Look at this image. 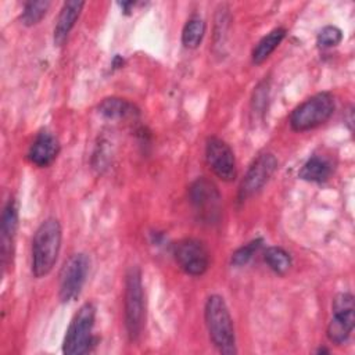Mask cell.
I'll return each mask as SVG.
<instances>
[{
	"label": "cell",
	"mask_w": 355,
	"mask_h": 355,
	"mask_svg": "<svg viewBox=\"0 0 355 355\" xmlns=\"http://www.w3.org/2000/svg\"><path fill=\"white\" fill-rule=\"evenodd\" d=\"M83 6H85L83 1H76V0L64 3L54 26V43L57 46H61L67 40L69 32L72 31L76 19L80 15Z\"/></svg>",
	"instance_id": "cell-14"
},
{
	"label": "cell",
	"mask_w": 355,
	"mask_h": 355,
	"mask_svg": "<svg viewBox=\"0 0 355 355\" xmlns=\"http://www.w3.org/2000/svg\"><path fill=\"white\" fill-rule=\"evenodd\" d=\"M89 272V258L85 254L71 255L60 272V300L73 301L79 297Z\"/></svg>",
	"instance_id": "cell-7"
},
{
	"label": "cell",
	"mask_w": 355,
	"mask_h": 355,
	"mask_svg": "<svg viewBox=\"0 0 355 355\" xmlns=\"http://www.w3.org/2000/svg\"><path fill=\"white\" fill-rule=\"evenodd\" d=\"M262 243H263L262 239H255V240L247 243L245 245L240 247L239 250H236L232 255V263L236 266L245 265L252 258V255L261 248Z\"/></svg>",
	"instance_id": "cell-21"
},
{
	"label": "cell",
	"mask_w": 355,
	"mask_h": 355,
	"mask_svg": "<svg viewBox=\"0 0 355 355\" xmlns=\"http://www.w3.org/2000/svg\"><path fill=\"white\" fill-rule=\"evenodd\" d=\"M61 225L55 218L44 219L32 241V273L36 277L49 275L57 262L61 248Z\"/></svg>",
	"instance_id": "cell-1"
},
{
	"label": "cell",
	"mask_w": 355,
	"mask_h": 355,
	"mask_svg": "<svg viewBox=\"0 0 355 355\" xmlns=\"http://www.w3.org/2000/svg\"><path fill=\"white\" fill-rule=\"evenodd\" d=\"M190 200L201 214L211 215L218 209L220 194L212 182L200 178L190 186Z\"/></svg>",
	"instance_id": "cell-12"
},
{
	"label": "cell",
	"mask_w": 355,
	"mask_h": 355,
	"mask_svg": "<svg viewBox=\"0 0 355 355\" xmlns=\"http://www.w3.org/2000/svg\"><path fill=\"white\" fill-rule=\"evenodd\" d=\"M96 319V308L92 302L83 304L72 318L67 330L62 351L67 355H80L89 351L93 344V326Z\"/></svg>",
	"instance_id": "cell-5"
},
{
	"label": "cell",
	"mask_w": 355,
	"mask_h": 355,
	"mask_svg": "<svg viewBox=\"0 0 355 355\" xmlns=\"http://www.w3.org/2000/svg\"><path fill=\"white\" fill-rule=\"evenodd\" d=\"M125 327L132 341L137 340L144 326V291L141 272L137 266L129 268L125 276Z\"/></svg>",
	"instance_id": "cell-3"
},
{
	"label": "cell",
	"mask_w": 355,
	"mask_h": 355,
	"mask_svg": "<svg viewBox=\"0 0 355 355\" xmlns=\"http://www.w3.org/2000/svg\"><path fill=\"white\" fill-rule=\"evenodd\" d=\"M343 39V32L334 25H327L322 28V31L318 33V44L323 49L337 46Z\"/></svg>",
	"instance_id": "cell-22"
},
{
	"label": "cell",
	"mask_w": 355,
	"mask_h": 355,
	"mask_svg": "<svg viewBox=\"0 0 355 355\" xmlns=\"http://www.w3.org/2000/svg\"><path fill=\"white\" fill-rule=\"evenodd\" d=\"M265 262L275 273L284 275L291 266V257L282 247H269L265 251Z\"/></svg>",
	"instance_id": "cell-19"
},
{
	"label": "cell",
	"mask_w": 355,
	"mask_h": 355,
	"mask_svg": "<svg viewBox=\"0 0 355 355\" xmlns=\"http://www.w3.org/2000/svg\"><path fill=\"white\" fill-rule=\"evenodd\" d=\"M333 318L327 324V337L334 344H343L351 336L355 326L354 297L349 293H340L333 300Z\"/></svg>",
	"instance_id": "cell-6"
},
{
	"label": "cell",
	"mask_w": 355,
	"mask_h": 355,
	"mask_svg": "<svg viewBox=\"0 0 355 355\" xmlns=\"http://www.w3.org/2000/svg\"><path fill=\"white\" fill-rule=\"evenodd\" d=\"M334 111L330 93L322 92L301 103L290 115V125L295 132H305L324 123Z\"/></svg>",
	"instance_id": "cell-4"
},
{
	"label": "cell",
	"mask_w": 355,
	"mask_h": 355,
	"mask_svg": "<svg viewBox=\"0 0 355 355\" xmlns=\"http://www.w3.org/2000/svg\"><path fill=\"white\" fill-rule=\"evenodd\" d=\"M277 168V159L270 153L259 154L250 165L239 189V198L245 200L259 191Z\"/></svg>",
	"instance_id": "cell-10"
},
{
	"label": "cell",
	"mask_w": 355,
	"mask_h": 355,
	"mask_svg": "<svg viewBox=\"0 0 355 355\" xmlns=\"http://www.w3.org/2000/svg\"><path fill=\"white\" fill-rule=\"evenodd\" d=\"M205 32V24L200 17H191L183 26L182 43L187 49H196L201 43Z\"/></svg>",
	"instance_id": "cell-18"
},
{
	"label": "cell",
	"mask_w": 355,
	"mask_h": 355,
	"mask_svg": "<svg viewBox=\"0 0 355 355\" xmlns=\"http://www.w3.org/2000/svg\"><path fill=\"white\" fill-rule=\"evenodd\" d=\"M284 36H286L284 28H276V29L270 31L266 36H263L252 50V62L254 64L263 62L276 50V47L282 43Z\"/></svg>",
	"instance_id": "cell-15"
},
{
	"label": "cell",
	"mask_w": 355,
	"mask_h": 355,
	"mask_svg": "<svg viewBox=\"0 0 355 355\" xmlns=\"http://www.w3.org/2000/svg\"><path fill=\"white\" fill-rule=\"evenodd\" d=\"M173 255L180 269L191 276L204 275L209 266L208 250L196 239H183L178 241L173 247Z\"/></svg>",
	"instance_id": "cell-8"
},
{
	"label": "cell",
	"mask_w": 355,
	"mask_h": 355,
	"mask_svg": "<svg viewBox=\"0 0 355 355\" xmlns=\"http://www.w3.org/2000/svg\"><path fill=\"white\" fill-rule=\"evenodd\" d=\"M49 7H50V1H29L24 7V11L21 14V21L26 26H32L46 15Z\"/></svg>",
	"instance_id": "cell-20"
},
{
	"label": "cell",
	"mask_w": 355,
	"mask_h": 355,
	"mask_svg": "<svg viewBox=\"0 0 355 355\" xmlns=\"http://www.w3.org/2000/svg\"><path fill=\"white\" fill-rule=\"evenodd\" d=\"M98 110L104 116L111 118V119L126 118V116H132L133 114H137V110L135 108L133 104H130L129 101H126L123 98H116V97L105 98L100 104Z\"/></svg>",
	"instance_id": "cell-17"
},
{
	"label": "cell",
	"mask_w": 355,
	"mask_h": 355,
	"mask_svg": "<svg viewBox=\"0 0 355 355\" xmlns=\"http://www.w3.org/2000/svg\"><path fill=\"white\" fill-rule=\"evenodd\" d=\"M205 324L212 344L220 354H236V337L230 312L225 300L212 294L208 297L204 308Z\"/></svg>",
	"instance_id": "cell-2"
},
{
	"label": "cell",
	"mask_w": 355,
	"mask_h": 355,
	"mask_svg": "<svg viewBox=\"0 0 355 355\" xmlns=\"http://www.w3.org/2000/svg\"><path fill=\"white\" fill-rule=\"evenodd\" d=\"M205 158L211 171L223 182L234 180L236 159L230 146L219 137H209L205 144Z\"/></svg>",
	"instance_id": "cell-9"
},
{
	"label": "cell",
	"mask_w": 355,
	"mask_h": 355,
	"mask_svg": "<svg viewBox=\"0 0 355 355\" xmlns=\"http://www.w3.org/2000/svg\"><path fill=\"white\" fill-rule=\"evenodd\" d=\"M330 173H331V166L329 161L318 155H313L302 165L300 171V178L308 182L322 183L329 179Z\"/></svg>",
	"instance_id": "cell-16"
},
{
	"label": "cell",
	"mask_w": 355,
	"mask_h": 355,
	"mask_svg": "<svg viewBox=\"0 0 355 355\" xmlns=\"http://www.w3.org/2000/svg\"><path fill=\"white\" fill-rule=\"evenodd\" d=\"M18 227V209L14 200H10L1 212V263L6 268L12 257L15 232Z\"/></svg>",
	"instance_id": "cell-11"
},
{
	"label": "cell",
	"mask_w": 355,
	"mask_h": 355,
	"mask_svg": "<svg viewBox=\"0 0 355 355\" xmlns=\"http://www.w3.org/2000/svg\"><path fill=\"white\" fill-rule=\"evenodd\" d=\"M58 151L60 144L57 139L49 132H42L31 144L28 158L36 166H47L55 159Z\"/></svg>",
	"instance_id": "cell-13"
}]
</instances>
